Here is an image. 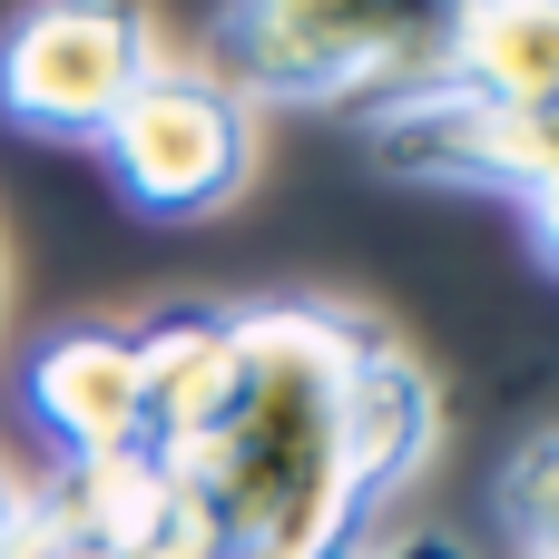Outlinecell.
<instances>
[{
  "label": "cell",
  "instance_id": "obj_1",
  "mask_svg": "<svg viewBox=\"0 0 559 559\" xmlns=\"http://www.w3.org/2000/svg\"><path fill=\"white\" fill-rule=\"evenodd\" d=\"M442 442L432 373L324 295L236 305V393L216 432L167 462L206 550L354 559Z\"/></svg>",
  "mask_w": 559,
  "mask_h": 559
},
{
  "label": "cell",
  "instance_id": "obj_2",
  "mask_svg": "<svg viewBox=\"0 0 559 559\" xmlns=\"http://www.w3.org/2000/svg\"><path fill=\"white\" fill-rule=\"evenodd\" d=\"M462 0H226L206 20V79L246 108H354L442 69Z\"/></svg>",
  "mask_w": 559,
  "mask_h": 559
},
{
  "label": "cell",
  "instance_id": "obj_3",
  "mask_svg": "<svg viewBox=\"0 0 559 559\" xmlns=\"http://www.w3.org/2000/svg\"><path fill=\"white\" fill-rule=\"evenodd\" d=\"M167 69L147 0H20L0 20V128L98 147L108 118Z\"/></svg>",
  "mask_w": 559,
  "mask_h": 559
},
{
  "label": "cell",
  "instance_id": "obj_4",
  "mask_svg": "<svg viewBox=\"0 0 559 559\" xmlns=\"http://www.w3.org/2000/svg\"><path fill=\"white\" fill-rule=\"evenodd\" d=\"M98 167L118 187L128 216L147 226H197V216H226L255 177V108L206 79V69H157L98 138Z\"/></svg>",
  "mask_w": 559,
  "mask_h": 559
},
{
  "label": "cell",
  "instance_id": "obj_5",
  "mask_svg": "<svg viewBox=\"0 0 559 559\" xmlns=\"http://www.w3.org/2000/svg\"><path fill=\"white\" fill-rule=\"evenodd\" d=\"M20 413L39 423V442H59V462H118L147 452V373H138V334L128 324H69L20 364Z\"/></svg>",
  "mask_w": 559,
  "mask_h": 559
},
{
  "label": "cell",
  "instance_id": "obj_6",
  "mask_svg": "<svg viewBox=\"0 0 559 559\" xmlns=\"http://www.w3.org/2000/svg\"><path fill=\"white\" fill-rule=\"evenodd\" d=\"M128 334H138V373H147V452L187 462L236 393V305H167Z\"/></svg>",
  "mask_w": 559,
  "mask_h": 559
},
{
  "label": "cell",
  "instance_id": "obj_7",
  "mask_svg": "<svg viewBox=\"0 0 559 559\" xmlns=\"http://www.w3.org/2000/svg\"><path fill=\"white\" fill-rule=\"evenodd\" d=\"M432 79L481 98V108L550 118L559 108V0H462L452 49H442Z\"/></svg>",
  "mask_w": 559,
  "mask_h": 559
},
{
  "label": "cell",
  "instance_id": "obj_8",
  "mask_svg": "<svg viewBox=\"0 0 559 559\" xmlns=\"http://www.w3.org/2000/svg\"><path fill=\"white\" fill-rule=\"evenodd\" d=\"M501 521H511V540L531 559H559V432L521 442L501 462Z\"/></svg>",
  "mask_w": 559,
  "mask_h": 559
},
{
  "label": "cell",
  "instance_id": "obj_9",
  "mask_svg": "<svg viewBox=\"0 0 559 559\" xmlns=\"http://www.w3.org/2000/svg\"><path fill=\"white\" fill-rule=\"evenodd\" d=\"M501 197L521 206L531 246L559 265V108H550V118H531V147H521V167H511V187H501Z\"/></svg>",
  "mask_w": 559,
  "mask_h": 559
},
{
  "label": "cell",
  "instance_id": "obj_10",
  "mask_svg": "<svg viewBox=\"0 0 559 559\" xmlns=\"http://www.w3.org/2000/svg\"><path fill=\"white\" fill-rule=\"evenodd\" d=\"M0 559H108V550H88V540H79L69 521H49V511L29 501V511H20V531H10V550H0Z\"/></svg>",
  "mask_w": 559,
  "mask_h": 559
},
{
  "label": "cell",
  "instance_id": "obj_11",
  "mask_svg": "<svg viewBox=\"0 0 559 559\" xmlns=\"http://www.w3.org/2000/svg\"><path fill=\"white\" fill-rule=\"evenodd\" d=\"M373 559H472V550L442 540V531H413V540H393V550H373Z\"/></svg>",
  "mask_w": 559,
  "mask_h": 559
},
{
  "label": "cell",
  "instance_id": "obj_12",
  "mask_svg": "<svg viewBox=\"0 0 559 559\" xmlns=\"http://www.w3.org/2000/svg\"><path fill=\"white\" fill-rule=\"evenodd\" d=\"M20 511H29V501H20V491L0 481V550H10V531H20Z\"/></svg>",
  "mask_w": 559,
  "mask_h": 559
},
{
  "label": "cell",
  "instance_id": "obj_13",
  "mask_svg": "<svg viewBox=\"0 0 559 559\" xmlns=\"http://www.w3.org/2000/svg\"><path fill=\"white\" fill-rule=\"evenodd\" d=\"M206 559H275V550H206Z\"/></svg>",
  "mask_w": 559,
  "mask_h": 559
}]
</instances>
